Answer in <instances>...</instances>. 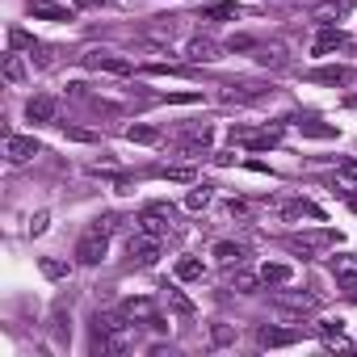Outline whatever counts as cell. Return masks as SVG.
I'll return each instance as SVG.
<instances>
[{
	"label": "cell",
	"mask_w": 357,
	"mask_h": 357,
	"mask_svg": "<svg viewBox=\"0 0 357 357\" xmlns=\"http://www.w3.org/2000/svg\"><path fill=\"white\" fill-rule=\"evenodd\" d=\"M210 344H219V349H223V344H235V328H231V324H214V328H210Z\"/></svg>",
	"instance_id": "21"
},
{
	"label": "cell",
	"mask_w": 357,
	"mask_h": 357,
	"mask_svg": "<svg viewBox=\"0 0 357 357\" xmlns=\"http://www.w3.org/2000/svg\"><path fill=\"white\" fill-rule=\"evenodd\" d=\"M63 135H68L72 143H97V135H93V131H80V127H68V122H63Z\"/></svg>",
	"instance_id": "25"
},
{
	"label": "cell",
	"mask_w": 357,
	"mask_h": 357,
	"mask_svg": "<svg viewBox=\"0 0 357 357\" xmlns=\"http://www.w3.org/2000/svg\"><path fill=\"white\" fill-rule=\"evenodd\" d=\"M336 47H344V34L332 30V26H324V30L315 34V42H311V55H328V51H336Z\"/></svg>",
	"instance_id": "8"
},
{
	"label": "cell",
	"mask_w": 357,
	"mask_h": 357,
	"mask_svg": "<svg viewBox=\"0 0 357 357\" xmlns=\"http://www.w3.org/2000/svg\"><path fill=\"white\" fill-rule=\"evenodd\" d=\"M299 127H303V135H315V139H332L336 135L332 127H319V122H299Z\"/></svg>",
	"instance_id": "26"
},
{
	"label": "cell",
	"mask_w": 357,
	"mask_h": 357,
	"mask_svg": "<svg viewBox=\"0 0 357 357\" xmlns=\"http://www.w3.org/2000/svg\"><path fill=\"white\" fill-rule=\"evenodd\" d=\"M202 101V93H168V105H193Z\"/></svg>",
	"instance_id": "27"
},
{
	"label": "cell",
	"mask_w": 357,
	"mask_h": 357,
	"mask_svg": "<svg viewBox=\"0 0 357 357\" xmlns=\"http://www.w3.org/2000/svg\"><path fill=\"white\" fill-rule=\"evenodd\" d=\"M177 278H181V282H198V278H202V261H198V257H181V261H177Z\"/></svg>",
	"instance_id": "17"
},
{
	"label": "cell",
	"mask_w": 357,
	"mask_h": 357,
	"mask_svg": "<svg viewBox=\"0 0 357 357\" xmlns=\"http://www.w3.org/2000/svg\"><path fill=\"white\" fill-rule=\"evenodd\" d=\"M127 139L131 143H160V131L156 127H127Z\"/></svg>",
	"instance_id": "19"
},
{
	"label": "cell",
	"mask_w": 357,
	"mask_h": 357,
	"mask_svg": "<svg viewBox=\"0 0 357 357\" xmlns=\"http://www.w3.org/2000/svg\"><path fill=\"white\" fill-rule=\"evenodd\" d=\"M210 198H214V189H210V185H198V189H189V193H185V206H189V210H206V206H210Z\"/></svg>",
	"instance_id": "15"
},
{
	"label": "cell",
	"mask_w": 357,
	"mask_h": 357,
	"mask_svg": "<svg viewBox=\"0 0 357 357\" xmlns=\"http://www.w3.org/2000/svg\"><path fill=\"white\" fill-rule=\"evenodd\" d=\"M5 156H9V164H26L30 156H38V139L34 135H9L5 139Z\"/></svg>",
	"instance_id": "5"
},
{
	"label": "cell",
	"mask_w": 357,
	"mask_h": 357,
	"mask_svg": "<svg viewBox=\"0 0 357 357\" xmlns=\"http://www.w3.org/2000/svg\"><path fill=\"white\" fill-rule=\"evenodd\" d=\"M105 253H109V227H105L101 219H93L88 231L80 235V244H76V261H80V265H101Z\"/></svg>",
	"instance_id": "1"
},
{
	"label": "cell",
	"mask_w": 357,
	"mask_h": 357,
	"mask_svg": "<svg viewBox=\"0 0 357 357\" xmlns=\"http://www.w3.org/2000/svg\"><path fill=\"white\" fill-rule=\"evenodd\" d=\"M168 227H173V206H164V202H156V206H143V210H139V219H135V231H143V235H156V240H164V235H168Z\"/></svg>",
	"instance_id": "2"
},
{
	"label": "cell",
	"mask_w": 357,
	"mask_h": 357,
	"mask_svg": "<svg viewBox=\"0 0 357 357\" xmlns=\"http://www.w3.org/2000/svg\"><path fill=\"white\" fill-rule=\"evenodd\" d=\"M26 118H30V122H51V118H55V97H30V105H26Z\"/></svg>",
	"instance_id": "7"
},
{
	"label": "cell",
	"mask_w": 357,
	"mask_h": 357,
	"mask_svg": "<svg viewBox=\"0 0 357 357\" xmlns=\"http://www.w3.org/2000/svg\"><path fill=\"white\" fill-rule=\"evenodd\" d=\"M127 253L139 261V265H156V257H160V240H156V235H131V244H127Z\"/></svg>",
	"instance_id": "4"
},
{
	"label": "cell",
	"mask_w": 357,
	"mask_h": 357,
	"mask_svg": "<svg viewBox=\"0 0 357 357\" xmlns=\"http://www.w3.org/2000/svg\"><path fill=\"white\" fill-rule=\"evenodd\" d=\"M185 55H189L193 63H210V59H219V47H214L210 38H193V42L185 47Z\"/></svg>",
	"instance_id": "10"
},
{
	"label": "cell",
	"mask_w": 357,
	"mask_h": 357,
	"mask_svg": "<svg viewBox=\"0 0 357 357\" xmlns=\"http://www.w3.org/2000/svg\"><path fill=\"white\" fill-rule=\"evenodd\" d=\"M332 278L336 282H357V257L353 253H340V257H332Z\"/></svg>",
	"instance_id": "9"
},
{
	"label": "cell",
	"mask_w": 357,
	"mask_h": 357,
	"mask_svg": "<svg viewBox=\"0 0 357 357\" xmlns=\"http://www.w3.org/2000/svg\"><path fill=\"white\" fill-rule=\"evenodd\" d=\"M5 80H9V84H22V80H26V63H22V55H13V51L5 55Z\"/></svg>",
	"instance_id": "14"
},
{
	"label": "cell",
	"mask_w": 357,
	"mask_h": 357,
	"mask_svg": "<svg viewBox=\"0 0 357 357\" xmlns=\"http://www.w3.org/2000/svg\"><path fill=\"white\" fill-rule=\"evenodd\" d=\"M84 68H93V72H113V76H131V72H135L131 59H118V55H109V51H88V55H84Z\"/></svg>",
	"instance_id": "3"
},
{
	"label": "cell",
	"mask_w": 357,
	"mask_h": 357,
	"mask_svg": "<svg viewBox=\"0 0 357 357\" xmlns=\"http://www.w3.org/2000/svg\"><path fill=\"white\" fill-rule=\"evenodd\" d=\"M38 269H42L51 282H63V278L72 273V269H68V261H55V257H42V261H38Z\"/></svg>",
	"instance_id": "16"
},
{
	"label": "cell",
	"mask_w": 357,
	"mask_h": 357,
	"mask_svg": "<svg viewBox=\"0 0 357 357\" xmlns=\"http://www.w3.org/2000/svg\"><path fill=\"white\" fill-rule=\"evenodd\" d=\"M265 349H278V344H294L299 340V332H286V328H261V336H257Z\"/></svg>",
	"instance_id": "13"
},
{
	"label": "cell",
	"mask_w": 357,
	"mask_h": 357,
	"mask_svg": "<svg viewBox=\"0 0 357 357\" xmlns=\"http://www.w3.org/2000/svg\"><path fill=\"white\" fill-rule=\"evenodd\" d=\"M160 177H168V181H189V168H164Z\"/></svg>",
	"instance_id": "29"
},
{
	"label": "cell",
	"mask_w": 357,
	"mask_h": 357,
	"mask_svg": "<svg viewBox=\"0 0 357 357\" xmlns=\"http://www.w3.org/2000/svg\"><path fill=\"white\" fill-rule=\"evenodd\" d=\"M311 80H319V84H340V80H344V68H319V72H311Z\"/></svg>",
	"instance_id": "22"
},
{
	"label": "cell",
	"mask_w": 357,
	"mask_h": 357,
	"mask_svg": "<svg viewBox=\"0 0 357 357\" xmlns=\"http://www.w3.org/2000/svg\"><path fill=\"white\" fill-rule=\"evenodd\" d=\"M210 253H214V261H223V265H240V261H244V244H231V240H219Z\"/></svg>",
	"instance_id": "12"
},
{
	"label": "cell",
	"mask_w": 357,
	"mask_h": 357,
	"mask_svg": "<svg viewBox=\"0 0 357 357\" xmlns=\"http://www.w3.org/2000/svg\"><path fill=\"white\" fill-rule=\"evenodd\" d=\"M168 307H173L177 315H193V303H189L181 290H168Z\"/></svg>",
	"instance_id": "23"
},
{
	"label": "cell",
	"mask_w": 357,
	"mask_h": 357,
	"mask_svg": "<svg viewBox=\"0 0 357 357\" xmlns=\"http://www.w3.org/2000/svg\"><path fill=\"white\" fill-rule=\"evenodd\" d=\"M282 307H294V311H315V299L311 294H278Z\"/></svg>",
	"instance_id": "20"
},
{
	"label": "cell",
	"mask_w": 357,
	"mask_h": 357,
	"mask_svg": "<svg viewBox=\"0 0 357 357\" xmlns=\"http://www.w3.org/2000/svg\"><path fill=\"white\" fill-rule=\"evenodd\" d=\"M47 223H51V214H47V210H38V214L30 219V235H42V231H47Z\"/></svg>",
	"instance_id": "28"
},
{
	"label": "cell",
	"mask_w": 357,
	"mask_h": 357,
	"mask_svg": "<svg viewBox=\"0 0 357 357\" xmlns=\"http://www.w3.org/2000/svg\"><path fill=\"white\" fill-rule=\"evenodd\" d=\"M122 315H127V319H135V315L152 319V299H127V303H122Z\"/></svg>",
	"instance_id": "18"
},
{
	"label": "cell",
	"mask_w": 357,
	"mask_h": 357,
	"mask_svg": "<svg viewBox=\"0 0 357 357\" xmlns=\"http://www.w3.org/2000/svg\"><path fill=\"white\" fill-rule=\"evenodd\" d=\"M290 278H294V269H290V265H278V261L261 265V282H265V286H286Z\"/></svg>",
	"instance_id": "11"
},
{
	"label": "cell",
	"mask_w": 357,
	"mask_h": 357,
	"mask_svg": "<svg viewBox=\"0 0 357 357\" xmlns=\"http://www.w3.org/2000/svg\"><path fill=\"white\" fill-rule=\"evenodd\" d=\"M257 282H261V278H253V273H235L231 290H240V294H253V290H257Z\"/></svg>",
	"instance_id": "24"
},
{
	"label": "cell",
	"mask_w": 357,
	"mask_h": 357,
	"mask_svg": "<svg viewBox=\"0 0 357 357\" xmlns=\"http://www.w3.org/2000/svg\"><path fill=\"white\" fill-rule=\"evenodd\" d=\"M278 214H282V219H311V223H324V214H319V206H311L307 198H294V202H282V206H278Z\"/></svg>",
	"instance_id": "6"
}]
</instances>
